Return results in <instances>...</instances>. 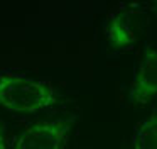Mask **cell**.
<instances>
[{
  "mask_svg": "<svg viewBox=\"0 0 157 149\" xmlns=\"http://www.w3.org/2000/svg\"><path fill=\"white\" fill-rule=\"evenodd\" d=\"M61 90L49 78L24 71H0V108L10 114L32 115L54 108L61 102Z\"/></svg>",
  "mask_w": 157,
  "mask_h": 149,
  "instance_id": "cell-1",
  "label": "cell"
},
{
  "mask_svg": "<svg viewBox=\"0 0 157 149\" xmlns=\"http://www.w3.org/2000/svg\"><path fill=\"white\" fill-rule=\"evenodd\" d=\"M78 114L36 120L25 125L10 142V149H64Z\"/></svg>",
  "mask_w": 157,
  "mask_h": 149,
  "instance_id": "cell-2",
  "label": "cell"
},
{
  "mask_svg": "<svg viewBox=\"0 0 157 149\" xmlns=\"http://www.w3.org/2000/svg\"><path fill=\"white\" fill-rule=\"evenodd\" d=\"M157 100V44L145 42L128 87V102L145 105Z\"/></svg>",
  "mask_w": 157,
  "mask_h": 149,
  "instance_id": "cell-3",
  "label": "cell"
},
{
  "mask_svg": "<svg viewBox=\"0 0 157 149\" xmlns=\"http://www.w3.org/2000/svg\"><path fill=\"white\" fill-rule=\"evenodd\" d=\"M139 3H122L120 9L112 10L103 22L105 39L113 49L130 51L137 44V34L133 30L132 14L139 9Z\"/></svg>",
  "mask_w": 157,
  "mask_h": 149,
  "instance_id": "cell-4",
  "label": "cell"
},
{
  "mask_svg": "<svg viewBox=\"0 0 157 149\" xmlns=\"http://www.w3.org/2000/svg\"><path fill=\"white\" fill-rule=\"evenodd\" d=\"M130 149H157V107L133 127Z\"/></svg>",
  "mask_w": 157,
  "mask_h": 149,
  "instance_id": "cell-5",
  "label": "cell"
},
{
  "mask_svg": "<svg viewBox=\"0 0 157 149\" xmlns=\"http://www.w3.org/2000/svg\"><path fill=\"white\" fill-rule=\"evenodd\" d=\"M0 149H10V139H9L7 125L0 120Z\"/></svg>",
  "mask_w": 157,
  "mask_h": 149,
  "instance_id": "cell-6",
  "label": "cell"
},
{
  "mask_svg": "<svg viewBox=\"0 0 157 149\" xmlns=\"http://www.w3.org/2000/svg\"><path fill=\"white\" fill-rule=\"evenodd\" d=\"M144 7H147L149 10H152V14L157 17V0L155 2H149V3H144Z\"/></svg>",
  "mask_w": 157,
  "mask_h": 149,
  "instance_id": "cell-7",
  "label": "cell"
}]
</instances>
